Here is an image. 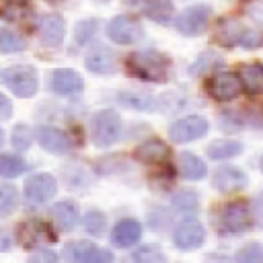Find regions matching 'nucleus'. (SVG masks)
Masks as SVG:
<instances>
[{
	"label": "nucleus",
	"instance_id": "obj_29",
	"mask_svg": "<svg viewBox=\"0 0 263 263\" xmlns=\"http://www.w3.org/2000/svg\"><path fill=\"white\" fill-rule=\"evenodd\" d=\"M222 64V58L216 53V51H205V53H201L195 62H193V66L189 68V72L193 74V76H201V74H205L208 70H212L214 66H220Z\"/></svg>",
	"mask_w": 263,
	"mask_h": 263
},
{
	"label": "nucleus",
	"instance_id": "obj_25",
	"mask_svg": "<svg viewBox=\"0 0 263 263\" xmlns=\"http://www.w3.org/2000/svg\"><path fill=\"white\" fill-rule=\"evenodd\" d=\"M27 171V162L14 154H0V177L12 179Z\"/></svg>",
	"mask_w": 263,
	"mask_h": 263
},
{
	"label": "nucleus",
	"instance_id": "obj_15",
	"mask_svg": "<svg viewBox=\"0 0 263 263\" xmlns=\"http://www.w3.org/2000/svg\"><path fill=\"white\" fill-rule=\"evenodd\" d=\"M64 33H66V25L64 18L60 14H45L39 21V37L41 43L47 47H58L64 41Z\"/></svg>",
	"mask_w": 263,
	"mask_h": 263
},
{
	"label": "nucleus",
	"instance_id": "obj_16",
	"mask_svg": "<svg viewBox=\"0 0 263 263\" xmlns=\"http://www.w3.org/2000/svg\"><path fill=\"white\" fill-rule=\"evenodd\" d=\"M84 64L92 74H111V72H115L117 55L113 53V49H109L105 45H99V47H95L86 53Z\"/></svg>",
	"mask_w": 263,
	"mask_h": 263
},
{
	"label": "nucleus",
	"instance_id": "obj_3",
	"mask_svg": "<svg viewBox=\"0 0 263 263\" xmlns=\"http://www.w3.org/2000/svg\"><path fill=\"white\" fill-rule=\"evenodd\" d=\"M4 84L16 95V97H33L39 88V74L33 66H12L4 70L2 74Z\"/></svg>",
	"mask_w": 263,
	"mask_h": 263
},
{
	"label": "nucleus",
	"instance_id": "obj_6",
	"mask_svg": "<svg viewBox=\"0 0 263 263\" xmlns=\"http://www.w3.org/2000/svg\"><path fill=\"white\" fill-rule=\"evenodd\" d=\"M208 134V119L201 115H187L177 119L168 127V138L175 144H187L193 140H199Z\"/></svg>",
	"mask_w": 263,
	"mask_h": 263
},
{
	"label": "nucleus",
	"instance_id": "obj_38",
	"mask_svg": "<svg viewBox=\"0 0 263 263\" xmlns=\"http://www.w3.org/2000/svg\"><path fill=\"white\" fill-rule=\"evenodd\" d=\"M240 45H242V47H247V49H255V47L263 45V33L247 29V31H245V35H242V39H240Z\"/></svg>",
	"mask_w": 263,
	"mask_h": 263
},
{
	"label": "nucleus",
	"instance_id": "obj_2",
	"mask_svg": "<svg viewBox=\"0 0 263 263\" xmlns=\"http://www.w3.org/2000/svg\"><path fill=\"white\" fill-rule=\"evenodd\" d=\"M90 132L95 146L107 148L115 144L121 134V117L113 109H101L90 119Z\"/></svg>",
	"mask_w": 263,
	"mask_h": 263
},
{
	"label": "nucleus",
	"instance_id": "obj_14",
	"mask_svg": "<svg viewBox=\"0 0 263 263\" xmlns=\"http://www.w3.org/2000/svg\"><path fill=\"white\" fill-rule=\"evenodd\" d=\"M49 86H51L53 92L68 97V95H78V92H82L84 82H82V76H80L76 70H72V68H60V70H55V72L51 74Z\"/></svg>",
	"mask_w": 263,
	"mask_h": 263
},
{
	"label": "nucleus",
	"instance_id": "obj_10",
	"mask_svg": "<svg viewBox=\"0 0 263 263\" xmlns=\"http://www.w3.org/2000/svg\"><path fill=\"white\" fill-rule=\"evenodd\" d=\"M205 238V230L203 226L189 218V220H183L177 224L175 232H173V240H175V247L181 249V251H191V249H197Z\"/></svg>",
	"mask_w": 263,
	"mask_h": 263
},
{
	"label": "nucleus",
	"instance_id": "obj_31",
	"mask_svg": "<svg viewBox=\"0 0 263 263\" xmlns=\"http://www.w3.org/2000/svg\"><path fill=\"white\" fill-rule=\"evenodd\" d=\"M132 263H164V255L156 245H146L132 255Z\"/></svg>",
	"mask_w": 263,
	"mask_h": 263
},
{
	"label": "nucleus",
	"instance_id": "obj_43",
	"mask_svg": "<svg viewBox=\"0 0 263 263\" xmlns=\"http://www.w3.org/2000/svg\"><path fill=\"white\" fill-rule=\"evenodd\" d=\"M47 2H60V0H47Z\"/></svg>",
	"mask_w": 263,
	"mask_h": 263
},
{
	"label": "nucleus",
	"instance_id": "obj_26",
	"mask_svg": "<svg viewBox=\"0 0 263 263\" xmlns=\"http://www.w3.org/2000/svg\"><path fill=\"white\" fill-rule=\"evenodd\" d=\"M68 263H90V257L95 253L92 242H72L64 249Z\"/></svg>",
	"mask_w": 263,
	"mask_h": 263
},
{
	"label": "nucleus",
	"instance_id": "obj_19",
	"mask_svg": "<svg viewBox=\"0 0 263 263\" xmlns=\"http://www.w3.org/2000/svg\"><path fill=\"white\" fill-rule=\"evenodd\" d=\"M127 4H134L144 16L156 23H168V18L173 16L171 0H127Z\"/></svg>",
	"mask_w": 263,
	"mask_h": 263
},
{
	"label": "nucleus",
	"instance_id": "obj_9",
	"mask_svg": "<svg viewBox=\"0 0 263 263\" xmlns=\"http://www.w3.org/2000/svg\"><path fill=\"white\" fill-rule=\"evenodd\" d=\"M220 224L226 232H245L251 226V212L245 201H230L222 208Z\"/></svg>",
	"mask_w": 263,
	"mask_h": 263
},
{
	"label": "nucleus",
	"instance_id": "obj_34",
	"mask_svg": "<svg viewBox=\"0 0 263 263\" xmlns=\"http://www.w3.org/2000/svg\"><path fill=\"white\" fill-rule=\"evenodd\" d=\"M97 27H99V23H97L95 18H84V21L76 23V29H74V39H76V43H78V45L88 43V41L92 39V35L97 33Z\"/></svg>",
	"mask_w": 263,
	"mask_h": 263
},
{
	"label": "nucleus",
	"instance_id": "obj_23",
	"mask_svg": "<svg viewBox=\"0 0 263 263\" xmlns=\"http://www.w3.org/2000/svg\"><path fill=\"white\" fill-rule=\"evenodd\" d=\"M179 173L189 181H199L205 177V164L199 156H195L191 152H181L179 154Z\"/></svg>",
	"mask_w": 263,
	"mask_h": 263
},
{
	"label": "nucleus",
	"instance_id": "obj_39",
	"mask_svg": "<svg viewBox=\"0 0 263 263\" xmlns=\"http://www.w3.org/2000/svg\"><path fill=\"white\" fill-rule=\"evenodd\" d=\"M90 263H113V255H111L107 249L95 247V253H92V257H90Z\"/></svg>",
	"mask_w": 263,
	"mask_h": 263
},
{
	"label": "nucleus",
	"instance_id": "obj_20",
	"mask_svg": "<svg viewBox=\"0 0 263 263\" xmlns=\"http://www.w3.org/2000/svg\"><path fill=\"white\" fill-rule=\"evenodd\" d=\"M238 78L249 95H263V64H242L238 68Z\"/></svg>",
	"mask_w": 263,
	"mask_h": 263
},
{
	"label": "nucleus",
	"instance_id": "obj_28",
	"mask_svg": "<svg viewBox=\"0 0 263 263\" xmlns=\"http://www.w3.org/2000/svg\"><path fill=\"white\" fill-rule=\"evenodd\" d=\"M18 205V191L12 185H0V216H10Z\"/></svg>",
	"mask_w": 263,
	"mask_h": 263
},
{
	"label": "nucleus",
	"instance_id": "obj_35",
	"mask_svg": "<svg viewBox=\"0 0 263 263\" xmlns=\"http://www.w3.org/2000/svg\"><path fill=\"white\" fill-rule=\"evenodd\" d=\"M12 146L16 148V150H27L29 146H31V142H33V129L29 127V125H25V123H18L14 129H12Z\"/></svg>",
	"mask_w": 263,
	"mask_h": 263
},
{
	"label": "nucleus",
	"instance_id": "obj_18",
	"mask_svg": "<svg viewBox=\"0 0 263 263\" xmlns=\"http://www.w3.org/2000/svg\"><path fill=\"white\" fill-rule=\"evenodd\" d=\"M168 146L158 138H150L136 148V158L144 164H162L168 158Z\"/></svg>",
	"mask_w": 263,
	"mask_h": 263
},
{
	"label": "nucleus",
	"instance_id": "obj_21",
	"mask_svg": "<svg viewBox=\"0 0 263 263\" xmlns=\"http://www.w3.org/2000/svg\"><path fill=\"white\" fill-rule=\"evenodd\" d=\"M51 218H53V222L58 224L60 230H66L68 232V230H72L78 224L80 212H78V205L74 201L66 199V201H58L51 208Z\"/></svg>",
	"mask_w": 263,
	"mask_h": 263
},
{
	"label": "nucleus",
	"instance_id": "obj_17",
	"mask_svg": "<svg viewBox=\"0 0 263 263\" xmlns=\"http://www.w3.org/2000/svg\"><path fill=\"white\" fill-rule=\"evenodd\" d=\"M142 236V226L138 220L134 218H125L121 222L115 224L113 232H111V242L117 247V249H127L132 245H136Z\"/></svg>",
	"mask_w": 263,
	"mask_h": 263
},
{
	"label": "nucleus",
	"instance_id": "obj_24",
	"mask_svg": "<svg viewBox=\"0 0 263 263\" xmlns=\"http://www.w3.org/2000/svg\"><path fill=\"white\" fill-rule=\"evenodd\" d=\"M242 152V144L238 140H230V138H220L214 140L208 146V156L214 160H224V158H232L238 156Z\"/></svg>",
	"mask_w": 263,
	"mask_h": 263
},
{
	"label": "nucleus",
	"instance_id": "obj_32",
	"mask_svg": "<svg viewBox=\"0 0 263 263\" xmlns=\"http://www.w3.org/2000/svg\"><path fill=\"white\" fill-rule=\"evenodd\" d=\"M236 263H263V247L259 242H249L236 253Z\"/></svg>",
	"mask_w": 263,
	"mask_h": 263
},
{
	"label": "nucleus",
	"instance_id": "obj_44",
	"mask_svg": "<svg viewBox=\"0 0 263 263\" xmlns=\"http://www.w3.org/2000/svg\"><path fill=\"white\" fill-rule=\"evenodd\" d=\"M101 2H107V0H101Z\"/></svg>",
	"mask_w": 263,
	"mask_h": 263
},
{
	"label": "nucleus",
	"instance_id": "obj_4",
	"mask_svg": "<svg viewBox=\"0 0 263 263\" xmlns=\"http://www.w3.org/2000/svg\"><path fill=\"white\" fill-rule=\"evenodd\" d=\"M208 21H210V6L205 4H193V6H187L185 10H181L175 18V27L181 35H187V37H195L199 33L205 31L208 27Z\"/></svg>",
	"mask_w": 263,
	"mask_h": 263
},
{
	"label": "nucleus",
	"instance_id": "obj_12",
	"mask_svg": "<svg viewBox=\"0 0 263 263\" xmlns=\"http://www.w3.org/2000/svg\"><path fill=\"white\" fill-rule=\"evenodd\" d=\"M35 136H37L39 146H41L45 152H49V154H66V152L72 148L70 138L66 136V132H62V129H58V127L41 125V127L35 132Z\"/></svg>",
	"mask_w": 263,
	"mask_h": 263
},
{
	"label": "nucleus",
	"instance_id": "obj_11",
	"mask_svg": "<svg viewBox=\"0 0 263 263\" xmlns=\"http://www.w3.org/2000/svg\"><path fill=\"white\" fill-rule=\"evenodd\" d=\"M18 240L25 249H31L39 242H53L55 232L43 222V220H27L18 226Z\"/></svg>",
	"mask_w": 263,
	"mask_h": 263
},
{
	"label": "nucleus",
	"instance_id": "obj_27",
	"mask_svg": "<svg viewBox=\"0 0 263 263\" xmlns=\"http://www.w3.org/2000/svg\"><path fill=\"white\" fill-rule=\"evenodd\" d=\"M25 47H27L25 37H21L14 31L0 29V51L2 53H16V51H23Z\"/></svg>",
	"mask_w": 263,
	"mask_h": 263
},
{
	"label": "nucleus",
	"instance_id": "obj_41",
	"mask_svg": "<svg viewBox=\"0 0 263 263\" xmlns=\"http://www.w3.org/2000/svg\"><path fill=\"white\" fill-rule=\"evenodd\" d=\"M2 144H4V132L0 129V146H2Z\"/></svg>",
	"mask_w": 263,
	"mask_h": 263
},
{
	"label": "nucleus",
	"instance_id": "obj_22",
	"mask_svg": "<svg viewBox=\"0 0 263 263\" xmlns=\"http://www.w3.org/2000/svg\"><path fill=\"white\" fill-rule=\"evenodd\" d=\"M245 27L238 23V21H232V18H226L218 25L216 29V41L224 47H232V45H240V39L245 35Z\"/></svg>",
	"mask_w": 263,
	"mask_h": 263
},
{
	"label": "nucleus",
	"instance_id": "obj_7",
	"mask_svg": "<svg viewBox=\"0 0 263 263\" xmlns=\"http://www.w3.org/2000/svg\"><path fill=\"white\" fill-rule=\"evenodd\" d=\"M55 191L58 181L49 173H37L25 181V197L31 203H45L55 195Z\"/></svg>",
	"mask_w": 263,
	"mask_h": 263
},
{
	"label": "nucleus",
	"instance_id": "obj_8",
	"mask_svg": "<svg viewBox=\"0 0 263 263\" xmlns=\"http://www.w3.org/2000/svg\"><path fill=\"white\" fill-rule=\"evenodd\" d=\"M240 88H242V84H240L238 74L220 72L208 80V92L216 101H232L240 95Z\"/></svg>",
	"mask_w": 263,
	"mask_h": 263
},
{
	"label": "nucleus",
	"instance_id": "obj_37",
	"mask_svg": "<svg viewBox=\"0 0 263 263\" xmlns=\"http://www.w3.org/2000/svg\"><path fill=\"white\" fill-rule=\"evenodd\" d=\"M27 263H60V257L51 249H37V251H33V255L29 257Z\"/></svg>",
	"mask_w": 263,
	"mask_h": 263
},
{
	"label": "nucleus",
	"instance_id": "obj_13",
	"mask_svg": "<svg viewBox=\"0 0 263 263\" xmlns=\"http://www.w3.org/2000/svg\"><path fill=\"white\" fill-rule=\"evenodd\" d=\"M212 185L222 193H232V191H238V189L247 187V175L236 166L224 164V166H218L214 171Z\"/></svg>",
	"mask_w": 263,
	"mask_h": 263
},
{
	"label": "nucleus",
	"instance_id": "obj_30",
	"mask_svg": "<svg viewBox=\"0 0 263 263\" xmlns=\"http://www.w3.org/2000/svg\"><path fill=\"white\" fill-rule=\"evenodd\" d=\"M173 205L179 210V212H193L197 210L199 205V199H197V193L195 191H189V189H181L173 195Z\"/></svg>",
	"mask_w": 263,
	"mask_h": 263
},
{
	"label": "nucleus",
	"instance_id": "obj_33",
	"mask_svg": "<svg viewBox=\"0 0 263 263\" xmlns=\"http://www.w3.org/2000/svg\"><path fill=\"white\" fill-rule=\"evenodd\" d=\"M82 226H84V230H86L88 234H95V236L101 234V232L105 230V226H107L105 214H101V212H97V210L86 212L84 218H82Z\"/></svg>",
	"mask_w": 263,
	"mask_h": 263
},
{
	"label": "nucleus",
	"instance_id": "obj_40",
	"mask_svg": "<svg viewBox=\"0 0 263 263\" xmlns=\"http://www.w3.org/2000/svg\"><path fill=\"white\" fill-rule=\"evenodd\" d=\"M10 115H12V103H10V99H6L0 92V121L10 119Z\"/></svg>",
	"mask_w": 263,
	"mask_h": 263
},
{
	"label": "nucleus",
	"instance_id": "obj_42",
	"mask_svg": "<svg viewBox=\"0 0 263 263\" xmlns=\"http://www.w3.org/2000/svg\"><path fill=\"white\" fill-rule=\"evenodd\" d=\"M259 164H261V171H263V156H261V162Z\"/></svg>",
	"mask_w": 263,
	"mask_h": 263
},
{
	"label": "nucleus",
	"instance_id": "obj_5",
	"mask_svg": "<svg viewBox=\"0 0 263 263\" xmlns=\"http://www.w3.org/2000/svg\"><path fill=\"white\" fill-rule=\"evenodd\" d=\"M107 35L117 45H132V43H136V41L142 39L144 29H142V25H140L138 18L119 14V16H115V18L109 21Z\"/></svg>",
	"mask_w": 263,
	"mask_h": 263
},
{
	"label": "nucleus",
	"instance_id": "obj_36",
	"mask_svg": "<svg viewBox=\"0 0 263 263\" xmlns=\"http://www.w3.org/2000/svg\"><path fill=\"white\" fill-rule=\"evenodd\" d=\"M119 101L127 107H136V109H148L152 105V101L144 95H136V92H121L119 95Z\"/></svg>",
	"mask_w": 263,
	"mask_h": 263
},
{
	"label": "nucleus",
	"instance_id": "obj_1",
	"mask_svg": "<svg viewBox=\"0 0 263 263\" xmlns=\"http://www.w3.org/2000/svg\"><path fill=\"white\" fill-rule=\"evenodd\" d=\"M125 64H127V72L134 74L136 78L148 82H162L168 74L171 60L156 49H140V51H132Z\"/></svg>",
	"mask_w": 263,
	"mask_h": 263
}]
</instances>
